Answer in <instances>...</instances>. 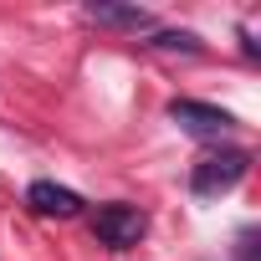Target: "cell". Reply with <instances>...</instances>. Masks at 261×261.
I'll list each match as a JSON object with an SVG mask.
<instances>
[{
    "instance_id": "obj_1",
    "label": "cell",
    "mask_w": 261,
    "mask_h": 261,
    "mask_svg": "<svg viewBox=\"0 0 261 261\" xmlns=\"http://www.w3.org/2000/svg\"><path fill=\"white\" fill-rule=\"evenodd\" d=\"M246 169H251V154H246V149H210L205 159H195L190 190H195L200 200H215V195L236 190V185L246 179Z\"/></svg>"
},
{
    "instance_id": "obj_2",
    "label": "cell",
    "mask_w": 261,
    "mask_h": 261,
    "mask_svg": "<svg viewBox=\"0 0 261 261\" xmlns=\"http://www.w3.org/2000/svg\"><path fill=\"white\" fill-rule=\"evenodd\" d=\"M144 230H149V215H144L139 205H123V200H113V205H102V210L92 215V236H97L102 246H113V251L139 246Z\"/></svg>"
},
{
    "instance_id": "obj_3",
    "label": "cell",
    "mask_w": 261,
    "mask_h": 261,
    "mask_svg": "<svg viewBox=\"0 0 261 261\" xmlns=\"http://www.w3.org/2000/svg\"><path fill=\"white\" fill-rule=\"evenodd\" d=\"M169 118L185 128V134H195V139H225L230 128H236V118H230L225 108L195 102V97H174V102H169Z\"/></svg>"
},
{
    "instance_id": "obj_4",
    "label": "cell",
    "mask_w": 261,
    "mask_h": 261,
    "mask_svg": "<svg viewBox=\"0 0 261 261\" xmlns=\"http://www.w3.org/2000/svg\"><path fill=\"white\" fill-rule=\"evenodd\" d=\"M26 205H31L36 215H57V220H72V215L82 210V195H77V190H67V185L36 179V185L26 190Z\"/></svg>"
},
{
    "instance_id": "obj_5",
    "label": "cell",
    "mask_w": 261,
    "mask_h": 261,
    "mask_svg": "<svg viewBox=\"0 0 261 261\" xmlns=\"http://www.w3.org/2000/svg\"><path fill=\"white\" fill-rule=\"evenodd\" d=\"M87 16L97 26H118V31H154V16L139 11V6H108V0H92Z\"/></svg>"
},
{
    "instance_id": "obj_6",
    "label": "cell",
    "mask_w": 261,
    "mask_h": 261,
    "mask_svg": "<svg viewBox=\"0 0 261 261\" xmlns=\"http://www.w3.org/2000/svg\"><path fill=\"white\" fill-rule=\"evenodd\" d=\"M149 46H154V51H185V57H200V51H205L195 31H154Z\"/></svg>"
}]
</instances>
